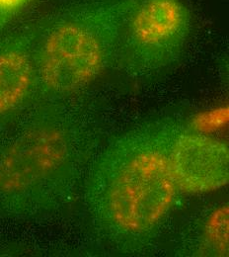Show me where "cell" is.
I'll return each instance as SVG.
<instances>
[{
    "label": "cell",
    "mask_w": 229,
    "mask_h": 257,
    "mask_svg": "<svg viewBox=\"0 0 229 257\" xmlns=\"http://www.w3.org/2000/svg\"><path fill=\"white\" fill-rule=\"evenodd\" d=\"M99 127L82 95L37 101L3 127L0 209L23 220L63 211L83 187L96 157Z\"/></svg>",
    "instance_id": "1"
},
{
    "label": "cell",
    "mask_w": 229,
    "mask_h": 257,
    "mask_svg": "<svg viewBox=\"0 0 229 257\" xmlns=\"http://www.w3.org/2000/svg\"><path fill=\"white\" fill-rule=\"evenodd\" d=\"M185 123L159 118L113 140L92 161L83 183L84 201L99 233L124 250L154 235L179 192L170 151Z\"/></svg>",
    "instance_id": "2"
},
{
    "label": "cell",
    "mask_w": 229,
    "mask_h": 257,
    "mask_svg": "<svg viewBox=\"0 0 229 257\" xmlns=\"http://www.w3.org/2000/svg\"><path fill=\"white\" fill-rule=\"evenodd\" d=\"M133 2L81 0L44 17L34 44L35 102L83 95L114 66Z\"/></svg>",
    "instance_id": "3"
},
{
    "label": "cell",
    "mask_w": 229,
    "mask_h": 257,
    "mask_svg": "<svg viewBox=\"0 0 229 257\" xmlns=\"http://www.w3.org/2000/svg\"><path fill=\"white\" fill-rule=\"evenodd\" d=\"M192 26L191 10L183 0H134L114 66L134 81L160 75L181 58Z\"/></svg>",
    "instance_id": "4"
},
{
    "label": "cell",
    "mask_w": 229,
    "mask_h": 257,
    "mask_svg": "<svg viewBox=\"0 0 229 257\" xmlns=\"http://www.w3.org/2000/svg\"><path fill=\"white\" fill-rule=\"evenodd\" d=\"M170 161L179 191L211 192L228 183L227 144L186 124L173 141Z\"/></svg>",
    "instance_id": "5"
},
{
    "label": "cell",
    "mask_w": 229,
    "mask_h": 257,
    "mask_svg": "<svg viewBox=\"0 0 229 257\" xmlns=\"http://www.w3.org/2000/svg\"><path fill=\"white\" fill-rule=\"evenodd\" d=\"M43 20L27 23L0 38V128L35 102L33 49Z\"/></svg>",
    "instance_id": "6"
},
{
    "label": "cell",
    "mask_w": 229,
    "mask_h": 257,
    "mask_svg": "<svg viewBox=\"0 0 229 257\" xmlns=\"http://www.w3.org/2000/svg\"><path fill=\"white\" fill-rule=\"evenodd\" d=\"M33 0H0V36Z\"/></svg>",
    "instance_id": "7"
},
{
    "label": "cell",
    "mask_w": 229,
    "mask_h": 257,
    "mask_svg": "<svg viewBox=\"0 0 229 257\" xmlns=\"http://www.w3.org/2000/svg\"><path fill=\"white\" fill-rule=\"evenodd\" d=\"M2 137H3V128H0V147H1V143H2Z\"/></svg>",
    "instance_id": "8"
}]
</instances>
